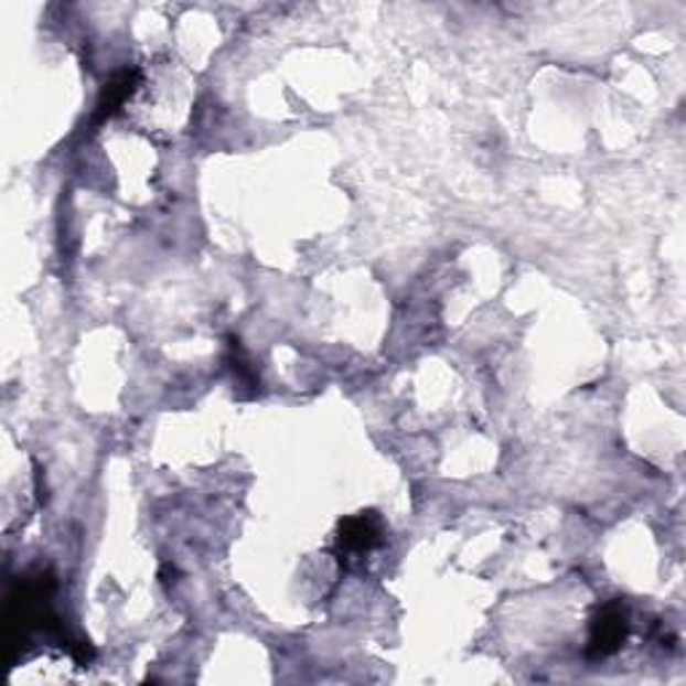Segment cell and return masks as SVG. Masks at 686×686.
I'll list each match as a JSON object with an SVG mask.
<instances>
[{"mask_svg":"<svg viewBox=\"0 0 686 686\" xmlns=\"http://www.w3.org/2000/svg\"><path fill=\"white\" fill-rule=\"evenodd\" d=\"M140 81H142V73L137 71V67H124V71L114 73V78H110L108 84L103 86V92H99L92 124H105L108 118H114L118 110L127 105V99L135 95Z\"/></svg>","mask_w":686,"mask_h":686,"instance_id":"2","label":"cell"},{"mask_svg":"<svg viewBox=\"0 0 686 686\" xmlns=\"http://www.w3.org/2000/svg\"><path fill=\"white\" fill-rule=\"evenodd\" d=\"M628 611L622 601H609L596 609L590 620V639L588 654L592 660H603L617 654L628 639Z\"/></svg>","mask_w":686,"mask_h":686,"instance_id":"1","label":"cell"},{"mask_svg":"<svg viewBox=\"0 0 686 686\" xmlns=\"http://www.w3.org/2000/svg\"><path fill=\"white\" fill-rule=\"evenodd\" d=\"M384 526L376 513H360L339 523L341 553H367L382 545Z\"/></svg>","mask_w":686,"mask_h":686,"instance_id":"3","label":"cell"},{"mask_svg":"<svg viewBox=\"0 0 686 686\" xmlns=\"http://www.w3.org/2000/svg\"><path fill=\"white\" fill-rule=\"evenodd\" d=\"M174 574H178V571H174V566L164 564V569H161V579H164V582H170V579L174 577ZM172 582H174V579H172Z\"/></svg>","mask_w":686,"mask_h":686,"instance_id":"5","label":"cell"},{"mask_svg":"<svg viewBox=\"0 0 686 686\" xmlns=\"http://www.w3.org/2000/svg\"><path fill=\"white\" fill-rule=\"evenodd\" d=\"M226 363L231 367V373H234V384L239 386V389H247V397L258 395L260 378H258V373L253 371V365L247 363L245 352H242V346H239V339H228Z\"/></svg>","mask_w":686,"mask_h":686,"instance_id":"4","label":"cell"}]
</instances>
